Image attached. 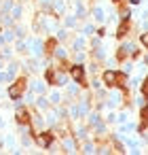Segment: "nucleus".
Wrapping results in <instances>:
<instances>
[{"label": "nucleus", "mask_w": 148, "mask_h": 155, "mask_svg": "<svg viewBox=\"0 0 148 155\" xmlns=\"http://www.w3.org/2000/svg\"><path fill=\"white\" fill-rule=\"evenodd\" d=\"M24 91H26V79H19V81H15V83L9 87V96H11L13 100H17Z\"/></svg>", "instance_id": "f257e3e1"}, {"label": "nucleus", "mask_w": 148, "mask_h": 155, "mask_svg": "<svg viewBox=\"0 0 148 155\" xmlns=\"http://www.w3.org/2000/svg\"><path fill=\"white\" fill-rule=\"evenodd\" d=\"M70 72H72V77L76 79V83L87 85V79H85V70H83V66H72V68H70Z\"/></svg>", "instance_id": "f03ea898"}, {"label": "nucleus", "mask_w": 148, "mask_h": 155, "mask_svg": "<svg viewBox=\"0 0 148 155\" xmlns=\"http://www.w3.org/2000/svg\"><path fill=\"white\" fill-rule=\"evenodd\" d=\"M104 81H106V85H116V72L106 70L104 72Z\"/></svg>", "instance_id": "7ed1b4c3"}, {"label": "nucleus", "mask_w": 148, "mask_h": 155, "mask_svg": "<svg viewBox=\"0 0 148 155\" xmlns=\"http://www.w3.org/2000/svg\"><path fill=\"white\" fill-rule=\"evenodd\" d=\"M38 142H40L43 147H49V144L53 142V134H51V132H47V134H43V136H38Z\"/></svg>", "instance_id": "20e7f679"}, {"label": "nucleus", "mask_w": 148, "mask_h": 155, "mask_svg": "<svg viewBox=\"0 0 148 155\" xmlns=\"http://www.w3.org/2000/svg\"><path fill=\"white\" fill-rule=\"evenodd\" d=\"M127 30H129V24H127V19H125V21L118 26V32H116V36H118V38H123V36L127 34Z\"/></svg>", "instance_id": "39448f33"}, {"label": "nucleus", "mask_w": 148, "mask_h": 155, "mask_svg": "<svg viewBox=\"0 0 148 155\" xmlns=\"http://www.w3.org/2000/svg\"><path fill=\"white\" fill-rule=\"evenodd\" d=\"M17 121L19 123H30V115L26 110H17Z\"/></svg>", "instance_id": "423d86ee"}, {"label": "nucleus", "mask_w": 148, "mask_h": 155, "mask_svg": "<svg viewBox=\"0 0 148 155\" xmlns=\"http://www.w3.org/2000/svg\"><path fill=\"white\" fill-rule=\"evenodd\" d=\"M125 83H127V79H125V74H123V72H116V85L125 89Z\"/></svg>", "instance_id": "0eeeda50"}, {"label": "nucleus", "mask_w": 148, "mask_h": 155, "mask_svg": "<svg viewBox=\"0 0 148 155\" xmlns=\"http://www.w3.org/2000/svg\"><path fill=\"white\" fill-rule=\"evenodd\" d=\"M142 94H144V98L148 100V77L144 79V83H142Z\"/></svg>", "instance_id": "6e6552de"}, {"label": "nucleus", "mask_w": 148, "mask_h": 155, "mask_svg": "<svg viewBox=\"0 0 148 155\" xmlns=\"http://www.w3.org/2000/svg\"><path fill=\"white\" fill-rule=\"evenodd\" d=\"M47 81H49V83H55V72H53V68L47 70Z\"/></svg>", "instance_id": "1a4fd4ad"}, {"label": "nucleus", "mask_w": 148, "mask_h": 155, "mask_svg": "<svg viewBox=\"0 0 148 155\" xmlns=\"http://www.w3.org/2000/svg\"><path fill=\"white\" fill-rule=\"evenodd\" d=\"M53 47H55V41L51 38V41L47 43V53H51V51H53Z\"/></svg>", "instance_id": "9d476101"}, {"label": "nucleus", "mask_w": 148, "mask_h": 155, "mask_svg": "<svg viewBox=\"0 0 148 155\" xmlns=\"http://www.w3.org/2000/svg\"><path fill=\"white\" fill-rule=\"evenodd\" d=\"M142 45H144V47H148V32H146V34H142Z\"/></svg>", "instance_id": "9b49d317"}, {"label": "nucleus", "mask_w": 148, "mask_h": 155, "mask_svg": "<svg viewBox=\"0 0 148 155\" xmlns=\"http://www.w3.org/2000/svg\"><path fill=\"white\" fill-rule=\"evenodd\" d=\"M116 55H118V60H123V58H125V47H121V49H118V53H116Z\"/></svg>", "instance_id": "f8f14e48"}, {"label": "nucleus", "mask_w": 148, "mask_h": 155, "mask_svg": "<svg viewBox=\"0 0 148 155\" xmlns=\"http://www.w3.org/2000/svg\"><path fill=\"white\" fill-rule=\"evenodd\" d=\"M142 117H144V119H148V108H142Z\"/></svg>", "instance_id": "ddd939ff"}, {"label": "nucleus", "mask_w": 148, "mask_h": 155, "mask_svg": "<svg viewBox=\"0 0 148 155\" xmlns=\"http://www.w3.org/2000/svg\"><path fill=\"white\" fill-rule=\"evenodd\" d=\"M131 2H133V5H137V2H140V0H131Z\"/></svg>", "instance_id": "4468645a"}, {"label": "nucleus", "mask_w": 148, "mask_h": 155, "mask_svg": "<svg viewBox=\"0 0 148 155\" xmlns=\"http://www.w3.org/2000/svg\"><path fill=\"white\" fill-rule=\"evenodd\" d=\"M114 2H121V0H114Z\"/></svg>", "instance_id": "2eb2a0df"}]
</instances>
